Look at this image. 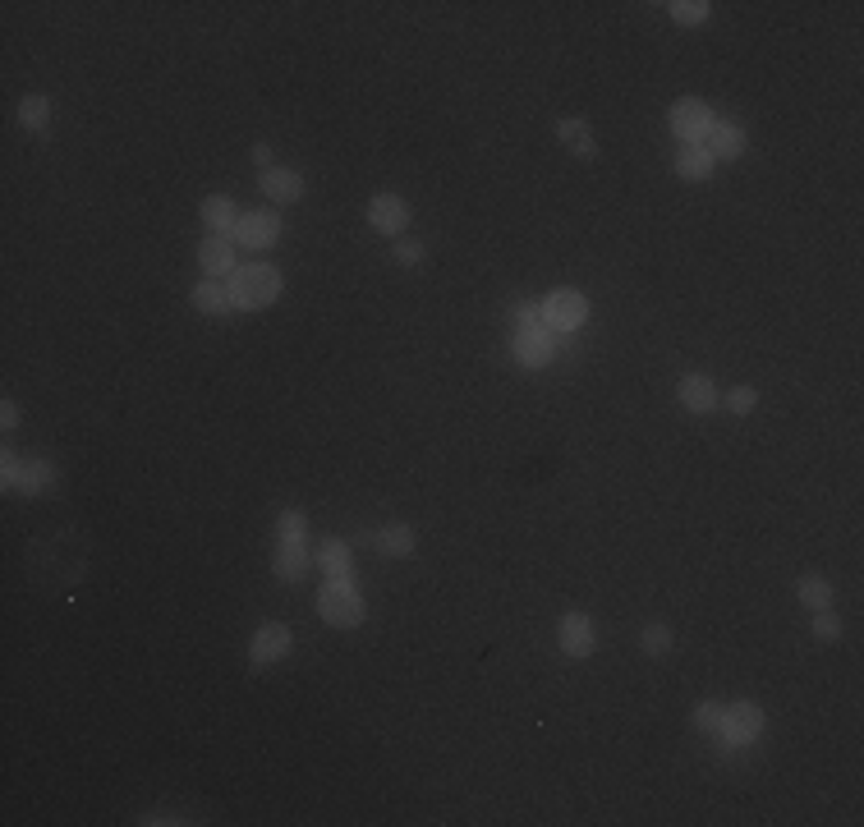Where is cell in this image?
<instances>
[{
    "instance_id": "obj_1",
    "label": "cell",
    "mask_w": 864,
    "mask_h": 827,
    "mask_svg": "<svg viewBox=\"0 0 864 827\" xmlns=\"http://www.w3.org/2000/svg\"><path fill=\"white\" fill-rule=\"evenodd\" d=\"M226 290H230V308L258 313V308L281 299V272H276L272 262H249V267H235V272H230Z\"/></svg>"
},
{
    "instance_id": "obj_2",
    "label": "cell",
    "mask_w": 864,
    "mask_h": 827,
    "mask_svg": "<svg viewBox=\"0 0 864 827\" xmlns=\"http://www.w3.org/2000/svg\"><path fill=\"white\" fill-rule=\"evenodd\" d=\"M318 616L327 625H336V630L364 625L368 602H364V593H359V584H354V579H327V589H322V598H318Z\"/></svg>"
},
{
    "instance_id": "obj_3",
    "label": "cell",
    "mask_w": 864,
    "mask_h": 827,
    "mask_svg": "<svg viewBox=\"0 0 864 827\" xmlns=\"http://www.w3.org/2000/svg\"><path fill=\"white\" fill-rule=\"evenodd\" d=\"M667 125H671V134L681 138V148H685V143H708V134H713V125H717V115H713V106H708L704 97H676V102H671V111H667Z\"/></svg>"
},
{
    "instance_id": "obj_4",
    "label": "cell",
    "mask_w": 864,
    "mask_h": 827,
    "mask_svg": "<svg viewBox=\"0 0 864 827\" xmlns=\"http://www.w3.org/2000/svg\"><path fill=\"white\" fill-rule=\"evenodd\" d=\"M281 230H285L281 216H276L272 207H262V212H239L230 239L244 244V249H272V244H281Z\"/></svg>"
},
{
    "instance_id": "obj_5",
    "label": "cell",
    "mask_w": 864,
    "mask_h": 827,
    "mask_svg": "<svg viewBox=\"0 0 864 827\" xmlns=\"http://www.w3.org/2000/svg\"><path fill=\"white\" fill-rule=\"evenodd\" d=\"M543 322L552 331H580L589 322V299L580 290H552L543 299Z\"/></svg>"
},
{
    "instance_id": "obj_6",
    "label": "cell",
    "mask_w": 864,
    "mask_h": 827,
    "mask_svg": "<svg viewBox=\"0 0 864 827\" xmlns=\"http://www.w3.org/2000/svg\"><path fill=\"white\" fill-rule=\"evenodd\" d=\"M763 708L759 703H727V722H722V731H717V740L722 745H750V740L763 736Z\"/></svg>"
},
{
    "instance_id": "obj_7",
    "label": "cell",
    "mask_w": 864,
    "mask_h": 827,
    "mask_svg": "<svg viewBox=\"0 0 864 827\" xmlns=\"http://www.w3.org/2000/svg\"><path fill=\"white\" fill-rule=\"evenodd\" d=\"M557 331L552 327H520L511 340V354L524 363V368H547V363L557 359Z\"/></svg>"
},
{
    "instance_id": "obj_8",
    "label": "cell",
    "mask_w": 864,
    "mask_h": 827,
    "mask_svg": "<svg viewBox=\"0 0 864 827\" xmlns=\"http://www.w3.org/2000/svg\"><path fill=\"white\" fill-rule=\"evenodd\" d=\"M368 226L377 230V235H405L410 230V203L405 198H396V193H377V198H368Z\"/></svg>"
},
{
    "instance_id": "obj_9",
    "label": "cell",
    "mask_w": 864,
    "mask_h": 827,
    "mask_svg": "<svg viewBox=\"0 0 864 827\" xmlns=\"http://www.w3.org/2000/svg\"><path fill=\"white\" fill-rule=\"evenodd\" d=\"M290 648H295V635H290V625L267 621L258 635L249 639V662H253V667H272V662H281Z\"/></svg>"
},
{
    "instance_id": "obj_10",
    "label": "cell",
    "mask_w": 864,
    "mask_h": 827,
    "mask_svg": "<svg viewBox=\"0 0 864 827\" xmlns=\"http://www.w3.org/2000/svg\"><path fill=\"white\" fill-rule=\"evenodd\" d=\"M557 644L566 658H589L593 648H598V635H593V621L584 612H566L557 625Z\"/></svg>"
},
{
    "instance_id": "obj_11",
    "label": "cell",
    "mask_w": 864,
    "mask_h": 827,
    "mask_svg": "<svg viewBox=\"0 0 864 827\" xmlns=\"http://www.w3.org/2000/svg\"><path fill=\"white\" fill-rule=\"evenodd\" d=\"M676 400H681L690 414H713L717 405H722V391L713 386V377L704 373H685L681 382H676Z\"/></svg>"
},
{
    "instance_id": "obj_12",
    "label": "cell",
    "mask_w": 864,
    "mask_h": 827,
    "mask_svg": "<svg viewBox=\"0 0 864 827\" xmlns=\"http://www.w3.org/2000/svg\"><path fill=\"white\" fill-rule=\"evenodd\" d=\"M198 267H203V276H230L239 267L235 262V239L230 235H207L203 244H198Z\"/></svg>"
},
{
    "instance_id": "obj_13",
    "label": "cell",
    "mask_w": 864,
    "mask_h": 827,
    "mask_svg": "<svg viewBox=\"0 0 864 827\" xmlns=\"http://www.w3.org/2000/svg\"><path fill=\"white\" fill-rule=\"evenodd\" d=\"M258 189L272 198V203H299L304 198V175L299 170H290V166H272V170H262L258 175Z\"/></svg>"
},
{
    "instance_id": "obj_14",
    "label": "cell",
    "mask_w": 864,
    "mask_h": 827,
    "mask_svg": "<svg viewBox=\"0 0 864 827\" xmlns=\"http://www.w3.org/2000/svg\"><path fill=\"white\" fill-rule=\"evenodd\" d=\"M308 552H304V538H281V547H276L272 556V575L281 579V584H299V579L308 575Z\"/></svg>"
},
{
    "instance_id": "obj_15",
    "label": "cell",
    "mask_w": 864,
    "mask_h": 827,
    "mask_svg": "<svg viewBox=\"0 0 864 827\" xmlns=\"http://www.w3.org/2000/svg\"><path fill=\"white\" fill-rule=\"evenodd\" d=\"M745 143H750V134H745V125H736V120H717L704 148L713 152V161H736L740 152H745Z\"/></svg>"
},
{
    "instance_id": "obj_16",
    "label": "cell",
    "mask_w": 864,
    "mask_h": 827,
    "mask_svg": "<svg viewBox=\"0 0 864 827\" xmlns=\"http://www.w3.org/2000/svg\"><path fill=\"white\" fill-rule=\"evenodd\" d=\"M557 138L566 143L570 152L580 161H593L598 157V138H593V129H589V120H580V115H561L557 120Z\"/></svg>"
},
{
    "instance_id": "obj_17",
    "label": "cell",
    "mask_w": 864,
    "mask_h": 827,
    "mask_svg": "<svg viewBox=\"0 0 864 827\" xmlns=\"http://www.w3.org/2000/svg\"><path fill=\"white\" fill-rule=\"evenodd\" d=\"M671 166H676V175H681V180H690V184H699V180H708V175H713V152L704 148V143H685L681 152H676V161H671Z\"/></svg>"
},
{
    "instance_id": "obj_18",
    "label": "cell",
    "mask_w": 864,
    "mask_h": 827,
    "mask_svg": "<svg viewBox=\"0 0 864 827\" xmlns=\"http://www.w3.org/2000/svg\"><path fill=\"white\" fill-rule=\"evenodd\" d=\"M198 216H203V226L212 230V235H230V230H235V221H239V207L230 203L226 193H212V198H203Z\"/></svg>"
},
{
    "instance_id": "obj_19",
    "label": "cell",
    "mask_w": 864,
    "mask_h": 827,
    "mask_svg": "<svg viewBox=\"0 0 864 827\" xmlns=\"http://www.w3.org/2000/svg\"><path fill=\"white\" fill-rule=\"evenodd\" d=\"M189 304H194L203 318H221V313H230V290L221 281H212V276H203V281L194 285Z\"/></svg>"
},
{
    "instance_id": "obj_20",
    "label": "cell",
    "mask_w": 864,
    "mask_h": 827,
    "mask_svg": "<svg viewBox=\"0 0 864 827\" xmlns=\"http://www.w3.org/2000/svg\"><path fill=\"white\" fill-rule=\"evenodd\" d=\"M313 561L322 566L327 579H350V543H345V538H322Z\"/></svg>"
},
{
    "instance_id": "obj_21",
    "label": "cell",
    "mask_w": 864,
    "mask_h": 827,
    "mask_svg": "<svg viewBox=\"0 0 864 827\" xmlns=\"http://www.w3.org/2000/svg\"><path fill=\"white\" fill-rule=\"evenodd\" d=\"M373 543H377V552L382 556H410L419 538H414L410 524H382V529L373 533Z\"/></svg>"
},
{
    "instance_id": "obj_22",
    "label": "cell",
    "mask_w": 864,
    "mask_h": 827,
    "mask_svg": "<svg viewBox=\"0 0 864 827\" xmlns=\"http://www.w3.org/2000/svg\"><path fill=\"white\" fill-rule=\"evenodd\" d=\"M796 598H800V607H809V612H823V607H832V584L823 575H800Z\"/></svg>"
},
{
    "instance_id": "obj_23",
    "label": "cell",
    "mask_w": 864,
    "mask_h": 827,
    "mask_svg": "<svg viewBox=\"0 0 864 827\" xmlns=\"http://www.w3.org/2000/svg\"><path fill=\"white\" fill-rule=\"evenodd\" d=\"M46 120H51V97L46 92H28L19 102V125L23 129H46Z\"/></svg>"
},
{
    "instance_id": "obj_24",
    "label": "cell",
    "mask_w": 864,
    "mask_h": 827,
    "mask_svg": "<svg viewBox=\"0 0 864 827\" xmlns=\"http://www.w3.org/2000/svg\"><path fill=\"white\" fill-rule=\"evenodd\" d=\"M667 14L681 23V28H694V23H704L708 14H713V5H708V0H671Z\"/></svg>"
},
{
    "instance_id": "obj_25",
    "label": "cell",
    "mask_w": 864,
    "mask_h": 827,
    "mask_svg": "<svg viewBox=\"0 0 864 827\" xmlns=\"http://www.w3.org/2000/svg\"><path fill=\"white\" fill-rule=\"evenodd\" d=\"M28 465H33V460H19V455L5 451V460H0V478H5V488L10 492L28 488Z\"/></svg>"
},
{
    "instance_id": "obj_26",
    "label": "cell",
    "mask_w": 864,
    "mask_h": 827,
    "mask_svg": "<svg viewBox=\"0 0 864 827\" xmlns=\"http://www.w3.org/2000/svg\"><path fill=\"white\" fill-rule=\"evenodd\" d=\"M754 409H759V386H731L727 391V414L745 419V414H754Z\"/></svg>"
},
{
    "instance_id": "obj_27",
    "label": "cell",
    "mask_w": 864,
    "mask_h": 827,
    "mask_svg": "<svg viewBox=\"0 0 864 827\" xmlns=\"http://www.w3.org/2000/svg\"><path fill=\"white\" fill-rule=\"evenodd\" d=\"M809 630H814L819 644H837V639H842V616L832 612V607H823V612H814V625H809Z\"/></svg>"
},
{
    "instance_id": "obj_28",
    "label": "cell",
    "mask_w": 864,
    "mask_h": 827,
    "mask_svg": "<svg viewBox=\"0 0 864 827\" xmlns=\"http://www.w3.org/2000/svg\"><path fill=\"white\" fill-rule=\"evenodd\" d=\"M722 722H727V703H699V708H694V726H699V731H708V736H717V731H722Z\"/></svg>"
},
{
    "instance_id": "obj_29",
    "label": "cell",
    "mask_w": 864,
    "mask_h": 827,
    "mask_svg": "<svg viewBox=\"0 0 864 827\" xmlns=\"http://www.w3.org/2000/svg\"><path fill=\"white\" fill-rule=\"evenodd\" d=\"M639 648H644L648 658H662L671 648V630L667 625H644V635H639Z\"/></svg>"
},
{
    "instance_id": "obj_30",
    "label": "cell",
    "mask_w": 864,
    "mask_h": 827,
    "mask_svg": "<svg viewBox=\"0 0 864 827\" xmlns=\"http://www.w3.org/2000/svg\"><path fill=\"white\" fill-rule=\"evenodd\" d=\"M51 483H56V465L33 460V465H28V488H23V497H37V492H46Z\"/></svg>"
},
{
    "instance_id": "obj_31",
    "label": "cell",
    "mask_w": 864,
    "mask_h": 827,
    "mask_svg": "<svg viewBox=\"0 0 864 827\" xmlns=\"http://www.w3.org/2000/svg\"><path fill=\"white\" fill-rule=\"evenodd\" d=\"M304 529H308L304 510H281V515H276V533H281V538H304Z\"/></svg>"
},
{
    "instance_id": "obj_32",
    "label": "cell",
    "mask_w": 864,
    "mask_h": 827,
    "mask_svg": "<svg viewBox=\"0 0 864 827\" xmlns=\"http://www.w3.org/2000/svg\"><path fill=\"white\" fill-rule=\"evenodd\" d=\"M423 253H428V249H423L419 239H405V235L396 239V262H400V267H419Z\"/></svg>"
},
{
    "instance_id": "obj_33",
    "label": "cell",
    "mask_w": 864,
    "mask_h": 827,
    "mask_svg": "<svg viewBox=\"0 0 864 827\" xmlns=\"http://www.w3.org/2000/svg\"><path fill=\"white\" fill-rule=\"evenodd\" d=\"M19 419H23V414H19V405H14V400H5V405H0V428H5V432H14V428H19Z\"/></svg>"
},
{
    "instance_id": "obj_34",
    "label": "cell",
    "mask_w": 864,
    "mask_h": 827,
    "mask_svg": "<svg viewBox=\"0 0 864 827\" xmlns=\"http://www.w3.org/2000/svg\"><path fill=\"white\" fill-rule=\"evenodd\" d=\"M249 157H253V166L272 170V148H267V143H253V148H249Z\"/></svg>"
}]
</instances>
